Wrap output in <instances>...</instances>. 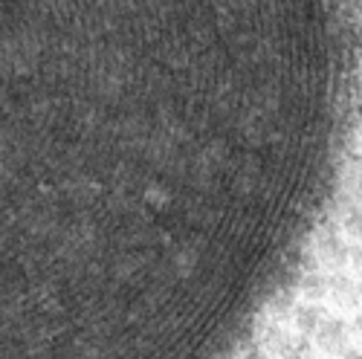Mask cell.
<instances>
[{
    "instance_id": "2",
    "label": "cell",
    "mask_w": 362,
    "mask_h": 359,
    "mask_svg": "<svg viewBox=\"0 0 362 359\" xmlns=\"http://www.w3.org/2000/svg\"><path fill=\"white\" fill-rule=\"evenodd\" d=\"M313 342H316V348H322L327 353H342L348 348V334H345L342 319H334V316L325 319L322 316L319 327L313 331Z\"/></svg>"
},
{
    "instance_id": "6",
    "label": "cell",
    "mask_w": 362,
    "mask_h": 359,
    "mask_svg": "<svg viewBox=\"0 0 362 359\" xmlns=\"http://www.w3.org/2000/svg\"><path fill=\"white\" fill-rule=\"evenodd\" d=\"M342 232V237H348L351 244H362V208L359 206H348L342 212V220L337 226Z\"/></svg>"
},
{
    "instance_id": "7",
    "label": "cell",
    "mask_w": 362,
    "mask_h": 359,
    "mask_svg": "<svg viewBox=\"0 0 362 359\" xmlns=\"http://www.w3.org/2000/svg\"><path fill=\"white\" fill-rule=\"evenodd\" d=\"M348 266L356 278H362V244H351V255H348Z\"/></svg>"
},
{
    "instance_id": "5",
    "label": "cell",
    "mask_w": 362,
    "mask_h": 359,
    "mask_svg": "<svg viewBox=\"0 0 362 359\" xmlns=\"http://www.w3.org/2000/svg\"><path fill=\"white\" fill-rule=\"evenodd\" d=\"M298 295L305 298L308 305H322L327 298V278L319 273V269H310V273H305L298 281Z\"/></svg>"
},
{
    "instance_id": "4",
    "label": "cell",
    "mask_w": 362,
    "mask_h": 359,
    "mask_svg": "<svg viewBox=\"0 0 362 359\" xmlns=\"http://www.w3.org/2000/svg\"><path fill=\"white\" fill-rule=\"evenodd\" d=\"M290 322H293V327H296L298 336H313V331H316L319 322H322V307H319V305H308V302L293 305Z\"/></svg>"
},
{
    "instance_id": "3",
    "label": "cell",
    "mask_w": 362,
    "mask_h": 359,
    "mask_svg": "<svg viewBox=\"0 0 362 359\" xmlns=\"http://www.w3.org/2000/svg\"><path fill=\"white\" fill-rule=\"evenodd\" d=\"M359 284L348 273H334V278H327V298H334V305L342 310H356L359 307Z\"/></svg>"
},
{
    "instance_id": "1",
    "label": "cell",
    "mask_w": 362,
    "mask_h": 359,
    "mask_svg": "<svg viewBox=\"0 0 362 359\" xmlns=\"http://www.w3.org/2000/svg\"><path fill=\"white\" fill-rule=\"evenodd\" d=\"M316 252H319V261L330 269V273H345L348 269L351 244H345V237L337 226H325L316 235Z\"/></svg>"
},
{
    "instance_id": "9",
    "label": "cell",
    "mask_w": 362,
    "mask_h": 359,
    "mask_svg": "<svg viewBox=\"0 0 362 359\" xmlns=\"http://www.w3.org/2000/svg\"><path fill=\"white\" fill-rule=\"evenodd\" d=\"M351 331H354V336H359V339H362V313H354V322H351Z\"/></svg>"
},
{
    "instance_id": "8",
    "label": "cell",
    "mask_w": 362,
    "mask_h": 359,
    "mask_svg": "<svg viewBox=\"0 0 362 359\" xmlns=\"http://www.w3.org/2000/svg\"><path fill=\"white\" fill-rule=\"evenodd\" d=\"M339 359H362V351H359V348H354V345H348V348L339 353Z\"/></svg>"
}]
</instances>
